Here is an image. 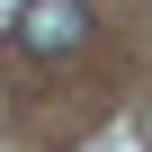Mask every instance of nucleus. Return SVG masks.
<instances>
[{
  "instance_id": "f257e3e1",
  "label": "nucleus",
  "mask_w": 152,
  "mask_h": 152,
  "mask_svg": "<svg viewBox=\"0 0 152 152\" xmlns=\"http://www.w3.org/2000/svg\"><path fill=\"white\" fill-rule=\"evenodd\" d=\"M81 36H90V0H27L18 9V54H36V63L81 54Z\"/></svg>"
}]
</instances>
